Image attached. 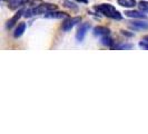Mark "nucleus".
<instances>
[{
  "mask_svg": "<svg viewBox=\"0 0 148 134\" xmlns=\"http://www.w3.org/2000/svg\"><path fill=\"white\" fill-rule=\"evenodd\" d=\"M98 12L103 14L104 16L111 18V19H115V20H120L121 19V15L118 10L114 6H111L109 3H101V5H98L95 7Z\"/></svg>",
  "mask_w": 148,
  "mask_h": 134,
  "instance_id": "obj_1",
  "label": "nucleus"
},
{
  "mask_svg": "<svg viewBox=\"0 0 148 134\" xmlns=\"http://www.w3.org/2000/svg\"><path fill=\"white\" fill-rule=\"evenodd\" d=\"M57 7L55 5H51V3H42V5H39L35 8H30L28 10L25 11V17H31V16L35 15H40V14H47L49 11H52V10H56Z\"/></svg>",
  "mask_w": 148,
  "mask_h": 134,
  "instance_id": "obj_2",
  "label": "nucleus"
},
{
  "mask_svg": "<svg viewBox=\"0 0 148 134\" xmlns=\"http://www.w3.org/2000/svg\"><path fill=\"white\" fill-rule=\"evenodd\" d=\"M82 18L80 17H73V18H68L65 21L62 22V30L64 31H68L70 30L74 26H76L78 22H80Z\"/></svg>",
  "mask_w": 148,
  "mask_h": 134,
  "instance_id": "obj_3",
  "label": "nucleus"
},
{
  "mask_svg": "<svg viewBox=\"0 0 148 134\" xmlns=\"http://www.w3.org/2000/svg\"><path fill=\"white\" fill-rule=\"evenodd\" d=\"M89 28H90V25H89V23H87V22L82 23V26L79 27V29H78V31H77V34H76V39H77L78 41H82V39L85 38V36L87 35Z\"/></svg>",
  "mask_w": 148,
  "mask_h": 134,
  "instance_id": "obj_4",
  "label": "nucleus"
},
{
  "mask_svg": "<svg viewBox=\"0 0 148 134\" xmlns=\"http://www.w3.org/2000/svg\"><path fill=\"white\" fill-rule=\"evenodd\" d=\"M94 34H95L96 36H101V37L108 36V35H109V29H108L107 27L98 26V27H96V28L94 29Z\"/></svg>",
  "mask_w": 148,
  "mask_h": 134,
  "instance_id": "obj_5",
  "label": "nucleus"
},
{
  "mask_svg": "<svg viewBox=\"0 0 148 134\" xmlns=\"http://www.w3.org/2000/svg\"><path fill=\"white\" fill-rule=\"evenodd\" d=\"M129 26L136 30H140V29H148V22L145 21H134L132 23H129Z\"/></svg>",
  "mask_w": 148,
  "mask_h": 134,
  "instance_id": "obj_6",
  "label": "nucleus"
},
{
  "mask_svg": "<svg viewBox=\"0 0 148 134\" xmlns=\"http://www.w3.org/2000/svg\"><path fill=\"white\" fill-rule=\"evenodd\" d=\"M66 16L67 15H66V14H64V12H60V11H55V10H52V11H49V12L45 14V17H46V18H56V19L65 18Z\"/></svg>",
  "mask_w": 148,
  "mask_h": 134,
  "instance_id": "obj_7",
  "label": "nucleus"
},
{
  "mask_svg": "<svg viewBox=\"0 0 148 134\" xmlns=\"http://www.w3.org/2000/svg\"><path fill=\"white\" fill-rule=\"evenodd\" d=\"M125 15L127 17H129V18H143V19H146L147 18L146 15L141 14L139 11H134V10H128V11L125 12Z\"/></svg>",
  "mask_w": 148,
  "mask_h": 134,
  "instance_id": "obj_8",
  "label": "nucleus"
},
{
  "mask_svg": "<svg viewBox=\"0 0 148 134\" xmlns=\"http://www.w3.org/2000/svg\"><path fill=\"white\" fill-rule=\"evenodd\" d=\"M22 12H23L22 10H19V11H18V14H16V15L14 16V17H12V18H11V19H10L9 21H8V23H7V28H8V29L12 28V26H14L16 22L19 20V18H20V17L22 16L21 15Z\"/></svg>",
  "mask_w": 148,
  "mask_h": 134,
  "instance_id": "obj_9",
  "label": "nucleus"
},
{
  "mask_svg": "<svg viewBox=\"0 0 148 134\" xmlns=\"http://www.w3.org/2000/svg\"><path fill=\"white\" fill-rule=\"evenodd\" d=\"M119 6L121 7H126V8H132L136 6V2L135 0H117Z\"/></svg>",
  "mask_w": 148,
  "mask_h": 134,
  "instance_id": "obj_10",
  "label": "nucleus"
},
{
  "mask_svg": "<svg viewBox=\"0 0 148 134\" xmlns=\"http://www.w3.org/2000/svg\"><path fill=\"white\" fill-rule=\"evenodd\" d=\"M25 29H26V23H25V22H21V23H19V25H18V27L16 28L15 32H14V36H15L16 38L20 37L22 34H23Z\"/></svg>",
  "mask_w": 148,
  "mask_h": 134,
  "instance_id": "obj_11",
  "label": "nucleus"
},
{
  "mask_svg": "<svg viewBox=\"0 0 148 134\" xmlns=\"http://www.w3.org/2000/svg\"><path fill=\"white\" fill-rule=\"evenodd\" d=\"M28 1L29 0H9V5L11 8H18L25 3H27Z\"/></svg>",
  "mask_w": 148,
  "mask_h": 134,
  "instance_id": "obj_12",
  "label": "nucleus"
},
{
  "mask_svg": "<svg viewBox=\"0 0 148 134\" xmlns=\"http://www.w3.org/2000/svg\"><path fill=\"white\" fill-rule=\"evenodd\" d=\"M138 7H139V9H140L141 11L148 12V1H140L138 3Z\"/></svg>",
  "mask_w": 148,
  "mask_h": 134,
  "instance_id": "obj_13",
  "label": "nucleus"
},
{
  "mask_svg": "<svg viewBox=\"0 0 148 134\" xmlns=\"http://www.w3.org/2000/svg\"><path fill=\"white\" fill-rule=\"evenodd\" d=\"M101 43L104 45H107V46H112V40H111V38H109L108 36H104V37L101 38Z\"/></svg>",
  "mask_w": 148,
  "mask_h": 134,
  "instance_id": "obj_14",
  "label": "nucleus"
},
{
  "mask_svg": "<svg viewBox=\"0 0 148 134\" xmlns=\"http://www.w3.org/2000/svg\"><path fill=\"white\" fill-rule=\"evenodd\" d=\"M64 3H65V6H66L67 8H70V9H77V6L75 5L74 2H71V1H68V0H66Z\"/></svg>",
  "mask_w": 148,
  "mask_h": 134,
  "instance_id": "obj_15",
  "label": "nucleus"
},
{
  "mask_svg": "<svg viewBox=\"0 0 148 134\" xmlns=\"http://www.w3.org/2000/svg\"><path fill=\"white\" fill-rule=\"evenodd\" d=\"M132 47H133V45L132 44H124V45L118 46L117 48H118V49H130Z\"/></svg>",
  "mask_w": 148,
  "mask_h": 134,
  "instance_id": "obj_16",
  "label": "nucleus"
},
{
  "mask_svg": "<svg viewBox=\"0 0 148 134\" xmlns=\"http://www.w3.org/2000/svg\"><path fill=\"white\" fill-rule=\"evenodd\" d=\"M139 46H140L141 48L147 49L148 50V41H146V40H145V41H140V43H139Z\"/></svg>",
  "mask_w": 148,
  "mask_h": 134,
  "instance_id": "obj_17",
  "label": "nucleus"
},
{
  "mask_svg": "<svg viewBox=\"0 0 148 134\" xmlns=\"http://www.w3.org/2000/svg\"><path fill=\"white\" fill-rule=\"evenodd\" d=\"M77 1H79V2H84V3H87V1H88V0H77Z\"/></svg>",
  "mask_w": 148,
  "mask_h": 134,
  "instance_id": "obj_18",
  "label": "nucleus"
},
{
  "mask_svg": "<svg viewBox=\"0 0 148 134\" xmlns=\"http://www.w3.org/2000/svg\"><path fill=\"white\" fill-rule=\"evenodd\" d=\"M144 40H146V41H148V35H147V36H145V37H144Z\"/></svg>",
  "mask_w": 148,
  "mask_h": 134,
  "instance_id": "obj_19",
  "label": "nucleus"
}]
</instances>
